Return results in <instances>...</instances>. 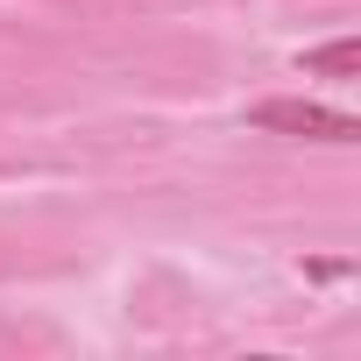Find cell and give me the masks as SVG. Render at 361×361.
I'll use <instances>...</instances> for the list:
<instances>
[{
	"label": "cell",
	"mask_w": 361,
	"mask_h": 361,
	"mask_svg": "<svg viewBox=\"0 0 361 361\" xmlns=\"http://www.w3.org/2000/svg\"><path fill=\"white\" fill-rule=\"evenodd\" d=\"M248 121L269 128V135H298V142H361V121H354V114L312 106V99H262Z\"/></svg>",
	"instance_id": "cell-1"
},
{
	"label": "cell",
	"mask_w": 361,
	"mask_h": 361,
	"mask_svg": "<svg viewBox=\"0 0 361 361\" xmlns=\"http://www.w3.org/2000/svg\"><path fill=\"white\" fill-rule=\"evenodd\" d=\"M305 71H319V78H354V71H361V43L340 36V43H326V50H305Z\"/></svg>",
	"instance_id": "cell-2"
}]
</instances>
